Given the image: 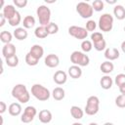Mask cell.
Wrapping results in <instances>:
<instances>
[{
    "label": "cell",
    "mask_w": 125,
    "mask_h": 125,
    "mask_svg": "<svg viewBox=\"0 0 125 125\" xmlns=\"http://www.w3.org/2000/svg\"><path fill=\"white\" fill-rule=\"evenodd\" d=\"M38 62H39V60L37 59V58H35L34 56H32L29 52L25 55V62L28 64V65H30V66H34V65H37V63H38Z\"/></svg>",
    "instance_id": "cell-27"
},
{
    "label": "cell",
    "mask_w": 125,
    "mask_h": 125,
    "mask_svg": "<svg viewBox=\"0 0 125 125\" xmlns=\"http://www.w3.org/2000/svg\"><path fill=\"white\" fill-rule=\"evenodd\" d=\"M14 4L19 8H23L27 4V0H14Z\"/></svg>",
    "instance_id": "cell-40"
},
{
    "label": "cell",
    "mask_w": 125,
    "mask_h": 125,
    "mask_svg": "<svg viewBox=\"0 0 125 125\" xmlns=\"http://www.w3.org/2000/svg\"><path fill=\"white\" fill-rule=\"evenodd\" d=\"M21 14L17 11L16 15H15L12 19H10V20L8 21V22H9V24H10L11 26H16V25H19V24L21 23Z\"/></svg>",
    "instance_id": "cell-28"
},
{
    "label": "cell",
    "mask_w": 125,
    "mask_h": 125,
    "mask_svg": "<svg viewBox=\"0 0 125 125\" xmlns=\"http://www.w3.org/2000/svg\"><path fill=\"white\" fill-rule=\"evenodd\" d=\"M33 118L34 117H32V116H30V115H28V114L23 112L21 114V121L23 122V123H29V122H31L33 120Z\"/></svg>",
    "instance_id": "cell-39"
},
{
    "label": "cell",
    "mask_w": 125,
    "mask_h": 125,
    "mask_svg": "<svg viewBox=\"0 0 125 125\" xmlns=\"http://www.w3.org/2000/svg\"><path fill=\"white\" fill-rule=\"evenodd\" d=\"M46 2H47V3H54L55 1H52V0H46Z\"/></svg>",
    "instance_id": "cell-49"
},
{
    "label": "cell",
    "mask_w": 125,
    "mask_h": 125,
    "mask_svg": "<svg viewBox=\"0 0 125 125\" xmlns=\"http://www.w3.org/2000/svg\"><path fill=\"white\" fill-rule=\"evenodd\" d=\"M5 21H6V18L4 16V14L3 13H0V26H3L4 23H5Z\"/></svg>",
    "instance_id": "cell-42"
},
{
    "label": "cell",
    "mask_w": 125,
    "mask_h": 125,
    "mask_svg": "<svg viewBox=\"0 0 125 125\" xmlns=\"http://www.w3.org/2000/svg\"><path fill=\"white\" fill-rule=\"evenodd\" d=\"M52 117H53L52 116V112L50 110H48V109H42L39 112V115H38V118H39L40 122L45 123V124L51 122Z\"/></svg>",
    "instance_id": "cell-12"
},
{
    "label": "cell",
    "mask_w": 125,
    "mask_h": 125,
    "mask_svg": "<svg viewBox=\"0 0 125 125\" xmlns=\"http://www.w3.org/2000/svg\"><path fill=\"white\" fill-rule=\"evenodd\" d=\"M112 83H113L112 78H111L110 76H108V75L103 76V77L101 78V80H100V85H101V87H102L103 89H104V90L110 89L111 86H112Z\"/></svg>",
    "instance_id": "cell-16"
},
{
    "label": "cell",
    "mask_w": 125,
    "mask_h": 125,
    "mask_svg": "<svg viewBox=\"0 0 125 125\" xmlns=\"http://www.w3.org/2000/svg\"><path fill=\"white\" fill-rule=\"evenodd\" d=\"M104 57L107 61H114L119 58V51L116 48H107L104 51Z\"/></svg>",
    "instance_id": "cell-9"
},
{
    "label": "cell",
    "mask_w": 125,
    "mask_h": 125,
    "mask_svg": "<svg viewBox=\"0 0 125 125\" xmlns=\"http://www.w3.org/2000/svg\"><path fill=\"white\" fill-rule=\"evenodd\" d=\"M97 27V23L94 20H89L87 22H86V29L87 31H94Z\"/></svg>",
    "instance_id": "cell-38"
},
{
    "label": "cell",
    "mask_w": 125,
    "mask_h": 125,
    "mask_svg": "<svg viewBox=\"0 0 125 125\" xmlns=\"http://www.w3.org/2000/svg\"><path fill=\"white\" fill-rule=\"evenodd\" d=\"M53 79H54L55 83H57L58 85H62L66 82L67 75L63 70H58V71L55 72V74L53 76Z\"/></svg>",
    "instance_id": "cell-8"
},
{
    "label": "cell",
    "mask_w": 125,
    "mask_h": 125,
    "mask_svg": "<svg viewBox=\"0 0 125 125\" xmlns=\"http://www.w3.org/2000/svg\"><path fill=\"white\" fill-rule=\"evenodd\" d=\"M106 2L108 4H114L115 3V0H106Z\"/></svg>",
    "instance_id": "cell-45"
},
{
    "label": "cell",
    "mask_w": 125,
    "mask_h": 125,
    "mask_svg": "<svg viewBox=\"0 0 125 125\" xmlns=\"http://www.w3.org/2000/svg\"><path fill=\"white\" fill-rule=\"evenodd\" d=\"M31 94L33 95L34 98H36L37 100L42 101V102L49 100V98L51 96L50 91L46 87H44V86H42L40 84L32 85V87H31Z\"/></svg>",
    "instance_id": "cell-1"
},
{
    "label": "cell",
    "mask_w": 125,
    "mask_h": 125,
    "mask_svg": "<svg viewBox=\"0 0 125 125\" xmlns=\"http://www.w3.org/2000/svg\"><path fill=\"white\" fill-rule=\"evenodd\" d=\"M3 6H4V0H0V8H2Z\"/></svg>",
    "instance_id": "cell-46"
},
{
    "label": "cell",
    "mask_w": 125,
    "mask_h": 125,
    "mask_svg": "<svg viewBox=\"0 0 125 125\" xmlns=\"http://www.w3.org/2000/svg\"><path fill=\"white\" fill-rule=\"evenodd\" d=\"M8 110H9V113L12 116H18L21 112V105L19 103H13L9 105Z\"/></svg>",
    "instance_id": "cell-17"
},
{
    "label": "cell",
    "mask_w": 125,
    "mask_h": 125,
    "mask_svg": "<svg viewBox=\"0 0 125 125\" xmlns=\"http://www.w3.org/2000/svg\"><path fill=\"white\" fill-rule=\"evenodd\" d=\"M99 27L102 31H110L113 27V17L107 13L103 14L99 19Z\"/></svg>",
    "instance_id": "cell-3"
},
{
    "label": "cell",
    "mask_w": 125,
    "mask_h": 125,
    "mask_svg": "<svg viewBox=\"0 0 125 125\" xmlns=\"http://www.w3.org/2000/svg\"><path fill=\"white\" fill-rule=\"evenodd\" d=\"M92 7H93V9L95 11L100 12V11H102L104 9V2L102 0H95L93 2V4H92Z\"/></svg>",
    "instance_id": "cell-35"
},
{
    "label": "cell",
    "mask_w": 125,
    "mask_h": 125,
    "mask_svg": "<svg viewBox=\"0 0 125 125\" xmlns=\"http://www.w3.org/2000/svg\"><path fill=\"white\" fill-rule=\"evenodd\" d=\"M16 13H17L16 8H15L13 5H11V4H8V5H6V6L3 8V14H4L6 20H8V21H9L10 19H12V18L16 15Z\"/></svg>",
    "instance_id": "cell-15"
},
{
    "label": "cell",
    "mask_w": 125,
    "mask_h": 125,
    "mask_svg": "<svg viewBox=\"0 0 125 125\" xmlns=\"http://www.w3.org/2000/svg\"><path fill=\"white\" fill-rule=\"evenodd\" d=\"M70 114L75 119H81L84 115V111L77 105H72L70 107Z\"/></svg>",
    "instance_id": "cell-23"
},
{
    "label": "cell",
    "mask_w": 125,
    "mask_h": 125,
    "mask_svg": "<svg viewBox=\"0 0 125 125\" xmlns=\"http://www.w3.org/2000/svg\"><path fill=\"white\" fill-rule=\"evenodd\" d=\"M113 14L117 20L125 19V8L122 5H116L113 8Z\"/></svg>",
    "instance_id": "cell-20"
},
{
    "label": "cell",
    "mask_w": 125,
    "mask_h": 125,
    "mask_svg": "<svg viewBox=\"0 0 125 125\" xmlns=\"http://www.w3.org/2000/svg\"><path fill=\"white\" fill-rule=\"evenodd\" d=\"M119 91H120L121 95H125V84H123L119 87Z\"/></svg>",
    "instance_id": "cell-43"
},
{
    "label": "cell",
    "mask_w": 125,
    "mask_h": 125,
    "mask_svg": "<svg viewBox=\"0 0 125 125\" xmlns=\"http://www.w3.org/2000/svg\"><path fill=\"white\" fill-rule=\"evenodd\" d=\"M23 112L26 113V114H28V115H30V116H32V117H34V116L37 114V110H36V108H35L34 106H31V105L26 106V107L24 108Z\"/></svg>",
    "instance_id": "cell-37"
},
{
    "label": "cell",
    "mask_w": 125,
    "mask_h": 125,
    "mask_svg": "<svg viewBox=\"0 0 125 125\" xmlns=\"http://www.w3.org/2000/svg\"><path fill=\"white\" fill-rule=\"evenodd\" d=\"M7 109V105L4 102H0V113H4Z\"/></svg>",
    "instance_id": "cell-41"
},
{
    "label": "cell",
    "mask_w": 125,
    "mask_h": 125,
    "mask_svg": "<svg viewBox=\"0 0 125 125\" xmlns=\"http://www.w3.org/2000/svg\"><path fill=\"white\" fill-rule=\"evenodd\" d=\"M2 54L5 57V59L16 55V47H15V45L12 44V43L5 44L4 47H3V49H2Z\"/></svg>",
    "instance_id": "cell-10"
},
{
    "label": "cell",
    "mask_w": 125,
    "mask_h": 125,
    "mask_svg": "<svg viewBox=\"0 0 125 125\" xmlns=\"http://www.w3.org/2000/svg\"><path fill=\"white\" fill-rule=\"evenodd\" d=\"M22 24H23V27L24 28H31L35 24V19L32 16H26L23 19Z\"/></svg>",
    "instance_id": "cell-26"
},
{
    "label": "cell",
    "mask_w": 125,
    "mask_h": 125,
    "mask_svg": "<svg viewBox=\"0 0 125 125\" xmlns=\"http://www.w3.org/2000/svg\"><path fill=\"white\" fill-rule=\"evenodd\" d=\"M68 33L72 37L76 39H85L88 35V31L86 28L77 26V25H71L68 27Z\"/></svg>",
    "instance_id": "cell-5"
},
{
    "label": "cell",
    "mask_w": 125,
    "mask_h": 125,
    "mask_svg": "<svg viewBox=\"0 0 125 125\" xmlns=\"http://www.w3.org/2000/svg\"><path fill=\"white\" fill-rule=\"evenodd\" d=\"M45 64L48 66V67H51V68H54V67H57L60 63V59L57 55L55 54H49L47 55V57L45 58V61H44Z\"/></svg>",
    "instance_id": "cell-6"
},
{
    "label": "cell",
    "mask_w": 125,
    "mask_h": 125,
    "mask_svg": "<svg viewBox=\"0 0 125 125\" xmlns=\"http://www.w3.org/2000/svg\"><path fill=\"white\" fill-rule=\"evenodd\" d=\"M124 31H125V26H124Z\"/></svg>",
    "instance_id": "cell-52"
},
{
    "label": "cell",
    "mask_w": 125,
    "mask_h": 125,
    "mask_svg": "<svg viewBox=\"0 0 125 125\" xmlns=\"http://www.w3.org/2000/svg\"><path fill=\"white\" fill-rule=\"evenodd\" d=\"M49 34H56L59 31V25L56 22H50L47 26H46Z\"/></svg>",
    "instance_id": "cell-31"
},
{
    "label": "cell",
    "mask_w": 125,
    "mask_h": 125,
    "mask_svg": "<svg viewBox=\"0 0 125 125\" xmlns=\"http://www.w3.org/2000/svg\"><path fill=\"white\" fill-rule=\"evenodd\" d=\"M6 63L10 67H15L19 64V58L17 55H14L12 57H9L6 59Z\"/></svg>",
    "instance_id": "cell-29"
},
{
    "label": "cell",
    "mask_w": 125,
    "mask_h": 125,
    "mask_svg": "<svg viewBox=\"0 0 125 125\" xmlns=\"http://www.w3.org/2000/svg\"><path fill=\"white\" fill-rule=\"evenodd\" d=\"M26 92H27V88H26L25 85H23V84H17L12 89V96L15 99L18 100L21 95H23Z\"/></svg>",
    "instance_id": "cell-7"
},
{
    "label": "cell",
    "mask_w": 125,
    "mask_h": 125,
    "mask_svg": "<svg viewBox=\"0 0 125 125\" xmlns=\"http://www.w3.org/2000/svg\"><path fill=\"white\" fill-rule=\"evenodd\" d=\"M93 48V43L90 40H83L81 43V49L83 52H90Z\"/></svg>",
    "instance_id": "cell-30"
},
{
    "label": "cell",
    "mask_w": 125,
    "mask_h": 125,
    "mask_svg": "<svg viewBox=\"0 0 125 125\" xmlns=\"http://www.w3.org/2000/svg\"><path fill=\"white\" fill-rule=\"evenodd\" d=\"M121 50L123 51V53H125V41L121 43Z\"/></svg>",
    "instance_id": "cell-44"
},
{
    "label": "cell",
    "mask_w": 125,
    "mask_h": 125,
    "mask_svg": "<svg viewBox=\"0 0 125 125\" xmlns=\"http://www.w3.org/2000/svg\"><path fill=\"white\" fill-rule=\"evenodd\" d=\"M84 53L80 52V51H74L72 52V54L70 55V61L73 64L75 65H79L80 66V63L83 60V57H84Z\"/></svg>",
    "instance_id": "cell-14"
},
{
    "label": "cell",
    "mask_w": 125,
    "mask_h": 125,
    "mask_svg": "<svg viewBox=\"0 0 125 125\" xmlns=\"http://www.w3.org/2000/svg\"><path fill=\"white\" fill-rule=\"evenodd\" d=\"M89 125H98V124H97V123H95V122H92V123H90Z\"/></svg>",
    "instance_id": "cell-51"
},
{
    "label": "cell",
    "mask_w": 125,
    "mask_h": 125,
    "mask_svg": "<svg viewBox=\"0 0 125 125\" xmlns=\"http://www.w3.org/2000/svg\"><path fill=\"white\" fill-rule=\"evenodd\" d=\"M76 12L83 18V19H89L92 17L94 9L93 7L86 2H79L76 5Z\"/></svg>",
    "instance_id": "cell-4"
},
{
    "label": "cell",
    "mask_w": 125,
    "mask_h": 125,
    "mask_svg": "<svg viewBox=\"0 0 125 125\" xmlns=\"http://www.w3.org/2000/svg\"><path fill=\"white\" fill-rule=\"evenodd\" d=\"M68 74H69V76H70L71 78H73V79H78V78H80L81 75H82V69L80 68L79 65L73 64V65L69 66V68H68Z\"/></svg>",
    "instance_id": "cell-11"
},
{
    "label": "cell",
    "mask_w": 125,
    "mask_h": 125,
    "mask_svg": "<svg viewBox=\"0 0 125 125\" xmlns=\"http://www.w3.org/2000/svg\"><path fill=\"white\" fill-rule=\"evenodd\" d=\"M99 107H100V105H97V104H86L84 109H85L86 114H88V115H95V114L98 113Z\"/></svg>",
    "instance_id": "cell-24"
},
{
    "label": "cell",
    "mask_w": 125,
    "mask_h": 125,
    "mask_svg": "<svg viewBox=\"0 0 125 125\" xmlns=\"http://www.w3.org/2000/svg\"><path fill=\"white\" fill-rule=\"evenodd\" d=\"M34 34L37 38H40V39H43V38H46L48 35H49V32L46 28V26H38L35 28V31H34Z\"/></svg>",
    "instance_id": "cell-22"
},
{
    "label": "cell",
    "mask_w": 125,
    "mask_h": 125,
    "mask_svg": "<svg viewBox=\"0 0 125 125\" xmlns=\"http://www.w3.org/2000/svg\"><path fill=\"white\" fill-rule=\"evenodd\" d=\"M36 14L38 16L40 25L47 26L51 22L50 21V19H51V10L47 6H45V5L38 6L37 9H36Z\"/></svg>",
    "instance_id": "cell-2"
},
{
    "label": "cell",
    "mask_w": 125,
    "mask_h": 125,
    "mask_svg": "<svg viewBox=\"0 0 125 125\" xmlns=\"http://www.w3.org/2000/svg\"><path fill=\"white\" fill-rule=\"evenodd\" d=\"M114 82H115V84H116L118 87H120L121 85L125 84V74H124V73H119V74H117L116 77H115Z\"/></svg>",
    "instance_id": "cell-34"
},
{
    "label": "cell",
    "mask_w": 125,
    "mask_h": 125,
    "mask_svg": "<svg viewBox=\"0 0 125 125\" xmlns=\"http://www.w3.org/2000/svg\"><path fill=\"white\" fill-rule=\"evenodd\" d=\"M114 68V65L113 63L110 62V61H105L104 62H102V64L100 65V69L102 72H104V74H108L110 73Z\"/></svg>",
    "instance_id": "cell-19"
},
{
    "label": "cell",
    "mask_w": 125,
    "mask_h": 125,
    "mask_svg": "<svg viewBox=\"0 0 125 125\" xmlns=\"http://www.w3.org/2000/svg\"><path fill=\"white\" fill-rule=\"evenodd\" d=\"M29 53H30L32 56H34L35 58H37V59L39 60V59H41V58L43 57V55H44V49H43V47H42L41 45L35 44V45H33V46L30 48Z\"/></svg>",
    "instance_id": "cell-13"
},
{
    "label": "cell",
    "mask_w": 125,
    "mask_h": 125,
    "mask_svg": "<svg viewBox=\"0 0 125 125\" xmlns=\"http://www.w3.org/2000/svg\"><path fill=\"white\" fill-rule=\"evenodd\" d=\"M27 35H28V33L24 27H17L14 30V36L18 40H24V39H26Z\"/></svg>",
    "instance_id": "cell-18"
},
{
    "label": "cell",
    "mask_w": 125,
    "mask_h": 125,
    "mask_svg": "<svg viewBox=\"0 0 125 125\" xmlns=\"http://www.w3.org/2000/svg\"><path fill=\"white\" fill-rule=\"evenodd\" d=\"M124 70H125V67H124Z\"/></svg>",
    "instance_id": "cell-53"
},
{
    "label": "cell",
    "mask_w": 125,
    "mask_h": 125,
    "mask_svg": "<svg viewBox=\"0 0 125 125\" xmlns=\"http://www.w3.org/2000/svg\"><path fill=\"white\" fill-rule=\"evenodd\" d=\"M104 125H113V124H112L111 122H105V123H104Z\"/></svg>",
    "instance_id": "cell-48"
},
{
    "label": "cell",
    "mask_w": 125,
    "mask_h": 125,
    "mask_svg": "<svg viewBox=\"0 0 125 125\" xmlns=\"http://www.w3.org/2000/svg\"><path fill=\"white\" fill-rule=\"evenodd\" d=\"M0 39L3 43L5 44H9L11 43L12 39H13V34L10 32V31H7V30H3L1 31L0 33Z\"/></svg>",
    "instance_id": "cell-25"
},
{
    "label": "cell",
    "mask_w": 125,
    "mask_h": 125,
    "mask_svg": "<svg viewBox=\"0 0 125 125\" xmlns=\"http://www.w3.org/2000/svg\"><path fill=\"white\" fill-rule=\"evenodd\" d=\"M72 125H82L81 123H78V122H75V123H73Z\"/></svg>",
    "instance_id": "cell-50"
},
{
    "label": "cell",
    "mask_w": 125,
    "mask_h": 125,
    "mask_svg": "<svg viewBox=\"0 0 125 125\" xmlns=\"http://www.w3.org/2000/svg\"><path fill=\"white\" fill-rule=\"evenodd\" d=\"M52 96L56 101H62L65 96V92L62 87H56L52 92Z\"/></svg>",
    "instance_id": "cell-21"
},
{
    "label": "cell",
    "mask_w": 125,
    "mask_h": 125,
    "mask_svg": "<svg viewBox=\"0 0 125 125\" xmlns=\"http://www.w3.org/2000/svg\"><path fill=\"white\" fill-rule=\"evenodd\" d=\"M105 47H106V42H105L104 39H102V40L94 43V48L97 51H103V50L105 49Z\"/></svg>",
    "instance_id": "cell-32"
},
{
    "label": "cell",
    "mask_w": 125,
    "mask_h": 125,
    "mask_svg": "<svg viewBox=\"0 0 125 125\" xmlns=\"http://www.w3.org/2000/svg\"><path fill=\"white\" fill-rule=\"evenodd\" d=\"M102 39H104V35H103V33L102 32H93L92 34H91V40H92V42L93 43H95V42H98V41H100V40H102Z\"/></svg>",
    "instance_id": "cell-36"
},
{
    "label": "cell",
    "mask_w": 125,
    "mask_h": 125,
    "mask_svg": "<svg viewBox=\"0 0 125 125\" xmlns=\"http://www.w3.org/2000/svg\"><path fill=\"white\" fill-rule=\"evenodd\" d=\"M115 104L120 107V108H123L125 107V95H119L116 97L115 99Z\"/></svg>",
    "instance_id": "cell-33"
},
{
    "label": "cell",
    "mask_w": 125,
    "mask_h": 125,
    "mask_svg": "<svg viewBox=\"0 0 125 125\" xmlns=\"http://www.w3.org/2000/svg\"><path fill=\"white\" fill-rule=\"evenodd\" d=\"M0 125H3V117L0 116Z\"/></svg>",
    "instance_id": "cell-47"
}]
</instances>
